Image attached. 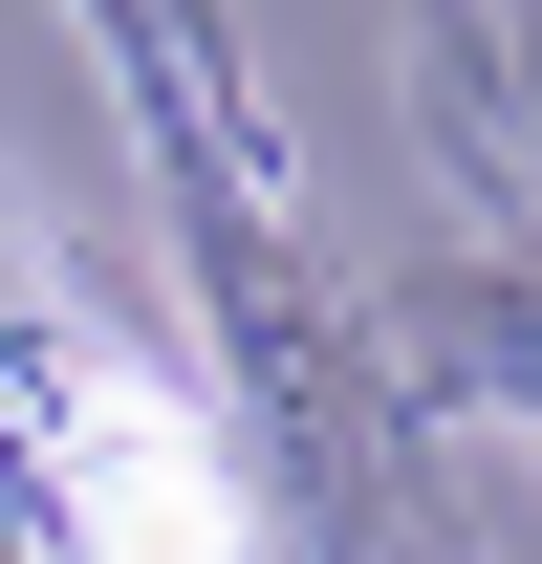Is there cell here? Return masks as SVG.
Returning a JSON list of instances; mask_svg holds the SVG:
<instances>
[{
  "label": "cell",
  "mask_w": 542,
  "mask_h": 564,
  "mask_svg": "<svg viewBox=\"0 0 542 564\" xmlns=\"http://www.w3.org/2000/svg\"><path fill=\"white\" fill-rule=\"evenodd\" d=\"M87 564H261L217 434L174 413V391H87Z\"/></svg>",
  "instance_id": "cell-1"
}]
</instances>
